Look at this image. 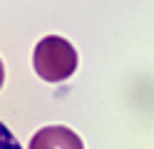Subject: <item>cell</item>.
Segmentation results:
<instances>
[{"label": "cell", "instance_id": "cell-1", "mask_svg": "<svg viewBox=\"0 0 154 149\" xmlns=\"http://www.w3.org/2000/svg\"><path fill=\"white\" fill-rule=\"evenodd\" d=\"M32 67L45 82H65L77 70V50L60 35H47L35 45Z\"/></svg>", "mask_w": 154, "mask_h": 149}, {"label": "cell", "instance_id": "cell-2", "mask_svg": "<svg viewBox=\"0 0 154 149\" xmlns=\"http://www.w3.org/2000/svg\"><path fill=\"white\" fill-rule=\"evenodd\" d=\"M27 149H85V144L80 134L72 132L70 127L52 124V127H42L40 132H35Z\"/></svg>", "mask_w": 154, "mask_h": 149}, {"label": "cell", "instance_id": "cell-3", "mask_svg": "<svg viewBox=\"0 0 154 149\" xmlns=\"http://www.w3.org/2000/svg\"><path fill=\"white\" fill-rule=\"evenodd\" d=\"M0 149H23L20 142L13 137V132H10L3 122H0Z\"/></svg>", "mask_w": 154, "mask_h": 149}, {"label": "cell", "instance_id": "cell-4", "mask_svg": "<svg viewBox=\"0 0 154 149\" xmlns=\"http://www.w3.org/2000/svg\"><path fill=\"white\" fill-rule=\"evenodd\" d=\"M3 82H5V70H3V62H0V87H3Z\"/></svg>", "mask_w": 154, "mask_h": 149}]
</instances>
